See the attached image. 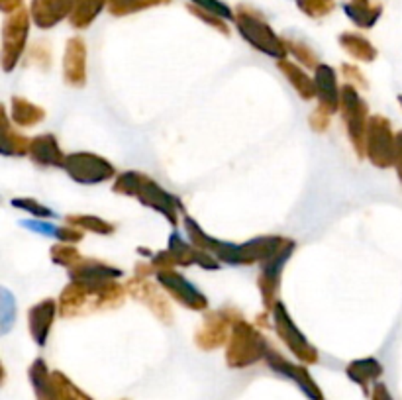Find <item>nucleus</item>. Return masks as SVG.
<instances>
[{
	"label": "nucleus",
	"instance_id": "obj_1",
	"mask_svg": "<svg viewBox=\"0 0 402 400\" xmlns=\"http://www.w3.org/2000/svg\"><path fill=\"white\" fill-rule=\"evenodd\" d=\"M116 190L118 193H126V195H135L142 202H145L151 208H155L161 214H165L169 222L175 224V214H177V208L179 206L177 198L165 193L163 188L155 185L153 180H150L148 177H143L140 173H126L122 175L118 180H116ZM181 208V206H179Z\"/></svg>",
	"mask_w": 402,
	"mask_h": 400
},
{
	"label": "nucleus",
	"instance_id": "obj_2",
	"mask_svg": "<svg viewBox=\"0 0 402 400\" xmlns=\"http://www.w3.org/2000/svg\"><path fill=\"white\" fill-rule=\"evenodd\" d=\"M65 169L71 175L73 179L85 183V185H93V183H103V180L110 179L112 165L104 161L100 157L91 155V153H75L65 159Z\"/></svg>",
	"mask_w": 402,
	"mask_h": 400
},
{
	"label": "nucleus",
	"instance_id": "obj_3",
	"mask_svg": "<svg viewBox=\"0 0 402 400\" xmlns=\"http://www.w3.org/2000/svg\"><path fill=\"white\" fill-rule=\"evenodd\" d=\"M341 102H344V120H346L347 133L351 138V143L361 155L363 141L367 140L365 133V116H367V106L361 101V96L357 94L355 88L346 86L341 93Z\"/></svg>",
	"mask_w": 402,
	"mask_h": 400
},
{
	"label": "nucleus",
	"instance_id": "obj_4",
	"mask_svg": "<svg viewBox=\"0 0 402 400\" xmlns=\"http://www.w3.org/2000/svg\"><path fill=\"white\" fill-rule=\"evenodd\" d=\"M263 352V339L247 324H237L234 329V344L230 349V363L242 365L247 361H255Z\"/></svg>",
	"mask_w": 402,
	"mask_h": 400
},
{
	"label": "nucleus",
	"instance_id": "obj_5",
	"mask_svg": "<svg viewBox=\"0 0 402 400\" xmlns=\"http://www.w3.org/2000/svg\"><path fill=\"white\" fill-rule=\"evenodd\" d=\"M239 31L244 34V38L252 46L257 47L263 53L277 57V59H281L284 55L283 43L277 39L275 34L269 30V26H265V24L252 20V18H239Z\"/></svg>",
	"mask_w": 402,
	"mask_h": 400
},
{
	"label": "nucleus",
	"instance_id": "obj_6",
	"mask_svg": "<svg viewBox=\"0 0 402 400\" xmlns=\"http://www.w3.org/2000/svg\"><path fill=\"white\" fill-rule=\"evenodd\" d=\"M158 279L179 302L190 306V308H197V310L206 308V298L202 297L190 282L185 281L181 275L173 273V271H169V269H163V271H159L158 273Z\"/></svg>",
	"mask_w": 402,
	"mask_h": 400
},
{
	"label": "nucleus",
	"instance_id": "obj_7",
	"mask_svg": "<svg viewBox=\"0 0 402 400\" xmlns=\"http://www.w3.org/2000/svg\"><path fill=\"white\" fill-rule=\"evenodd\" d=\"M275 322L279 334L284 337V342L289 344V347H291L292 352L299 353L300 357H304V359L308 361L316 359V352L314 349H310L306 339L300 336L299 329L294 328V324H292L291 318H289V314H287L283 304L275 306Z\"/></svg>",
	"mask_w": 402,
	"mask_h": 400
},
{
	"label": "nucleus",
	"instance_id": "obj_8",
	"mask_svg": "<svg viewBox=\"0 0 402 400\" xmlns=\"http://www.w3.org/2000/svg\"><path fill=\"white\" fill-rule=\"evenodd\" d=\"M314 85L316 96L320 98V110H324L326 114H331L339 104L338 85H336L334 69L328 67V65H318L314 75Z\"/></svg>",
	"mask_w": 402,
	"mask_h": 400
},
{
	"label": "nucleus",
	"instance_id": "obj_9",
	"mask_svg": "<svg viewBox=\"0 0 402 400\" xmlns=\"http://www.w3.org/2000/svg\"><path fill=\"white\" fill-rule=\"evenodd\" d=\"M28 149H30V157L40 165H59V167H63L65 159H67L61 153L57 141L53 140V135H40L38 140H34L30 143Z\"/></svg>",
	"mask_w": 402,
	"mask_h": 400
},
{
	"label": "nucleus",
	"instance_id": "obj_10",
	"mask_svg": "<svg viewBox=\"0 0 402 400\" xmlns=\"http://www.w3.org/2000/svg\"><path fill=\"white\" fill-rule=\"evenodd\" d=\"M53 316H56V304L51 300H43L30 310V332L40 345L46 344Z\"/></svg>",
	"mask_w": 402,
	"mask_h": 400
},
{
	"label": "nucleus",
	"instance_id": "obj_11",
	"mask_svg": "<svg viewBox=\"0 0 402 400\" xmlns=\"http://www.w3.org/2000/svg\"><path fill=\"white\" fill-rule=\"evenodd\" d=\"M65 78L71 85H83L85 83V47L81 41L73 39L67 47L65 55Z\"/></svg>",
	"mask_w": 402,
	"mask_h": 400
},
{
	"label": "nucleus",
	"instance_id": "obj_12",
	"mask_svg": "<svg viewBox=\"0 0 402 400\" xmlns=\"http://www.w3.org/2000/svg\"><path fill=\"white\" fill-rule=\"evenodd\" d=\"M279 67L287 73L289 81H291L292 85H294V88L302 94V98H312V96H314L316 94L314 81H310L308 75H304L299 67H294V65H291V63L287 61L279 63Z\"/></svg>",
	"mask_w": 402,
	"mask_h": 400
},
{
	"label": "nucleus",
	"instance_id": "obj_13",
	"mask_svg": "<svg viewBox=\"0 0 402 400\" xmlns=\"http://www.w3.org/2000/svg\"><path fill=\"white\" fill-rule=\"evenodd\" d=\"M41 118H43V110L38 108L36 104H30L24 98H14V120L18 124H38Z\"/></svg>",
	"mask_w": 402,
	"mask_h": 400
},
{
	"label": "nucleus",
	"instance_id": "obj_14",
	"mask_svg": "<svg viewBox=\"0 0 402 400\" xmlns=\"http://www.w3.org/2000/svg\"><path fill=\"white\" fill-rule=\"evenodd\" d=\"M341 41H344V47H346L349 53L355 55V57H359L363 61H369V57L373 55V51H371L369 43H367L365 39L355 38V36H344Z\"/></svg>",
	"mask_w": 402,
	"mask_h": 400
},
{
	"label": "nucleus",
	"instance_id": "obj_15",
	"mask_svg": "<svg viewBox=\"0 0 402 400\" xmlns=\"http://www.w3.org/2000/svg\"><path fill=\"white\" fill-rule=\"evenodd\" d=\"M69 224H77L83 230H95L98 234H110L112 226L103 220L93 218V216H83V218H69Z\"/></svg>",
	"mask_w": 402,
	"mask_h": 400
},
{
	"label": "nucleus",
	"instance_id": "obj_16",
	"mask_svg": "<svg viewBox=\"0 0 402 400\" xmlns=\"http://www.w3.org/2000/svg\"><path fill=\"white\" fill-rule=\"evenodd\" d=\"M14 206H20V208H24L28 212H34V216H40V218H51L53 216V212L49 210V208L34 202V200L30 202L28 198H18V200H14Z\"/></svg>",
	"mask_w": 402,
	"mask_h": 400
}]
</instances>
